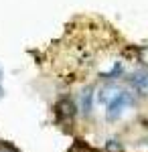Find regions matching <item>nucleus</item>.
Listing matches in <instances>:
<instances>
[{
    "label": "nucleus",
    "instance_id": "nucleus-1",
    "mask_svg": "<svg viewBox=\"0 0 148 152\" xmlns=\"http://www.w3.org/2000/svg\"><path fill=\"white\" fill-rule=\"evenodd\" d=\"M130 105H132V94H130V91H120V94H118L114 99L108 104L106 118H108L110 122H114V120H118V118L124 114Z\"/></svg>",
    "mask_w": 148,
    "mask_h": 152
},
{
    "label": "nucleus",
    "instance_id": "nucleus-2",
    "mask_svg": "<svg viewBox=\"0 0 148 152\" xmlns=\"http://www.w3.org/2000/svg\"><path fill=\"white\" fill-rule=\"evenodd\" d=\"M130 85L140 95H148V71H138L130 77Z\"/></svg>",
    "mask_w": 148,
    "mask_h": 152
},
{
    "label": "nucleus",
    "instance_id": "nucleus-3",
    "mask_svg": "<svg viewBox=\"0 0 148 152\" xmlns=\"http://www.w3.org/2000/svg\"><path fill=\"white\" fill-rule=\"evenodd\" d=\"M120 91H122V89H120L116 83H106V85H102V89H100V94H97V102H102V104L108 105Z\"/></svg>",
    "mask_w": 148,
    "mask_h": 152
},
{
    "label": "nucleus",
    "instance_id": "nucleus-4",
    "mask_svg": "<svg viewBox=\"0 0 148 152\" xmlns=\"http://www.w3.org/2000/svg\"><path fill=\"white\" fill-rule=\"evenodd\" d=\"M91 105H93V94H91V89H85L81 94V112L83 114H89Z\"/></svg>",
    "mask_w": 148,
    "mask_h": 152
},
{
    "label": "nucleus",
    "instance_id": "nucleus-5",
    "mask_svg": "<svg viewBox=\"0 0 148 152\" xmlns=\"http://www.w3.org/2000/svg\"><path fill=\"white\" fill-rule=\"evenodd\" d=\"M0 95H2V89H0Z\"/></svg>",
    "mask_w": 148,
    "mask_h": 152
}]
</instances>
